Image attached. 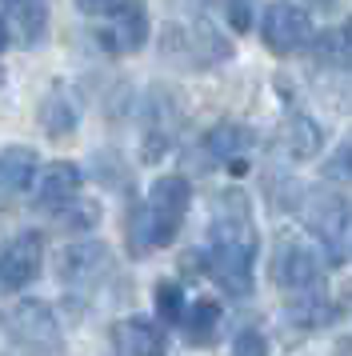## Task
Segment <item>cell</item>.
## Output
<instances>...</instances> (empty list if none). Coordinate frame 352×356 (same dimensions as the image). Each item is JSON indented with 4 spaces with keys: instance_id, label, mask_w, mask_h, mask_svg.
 Wrapping results in <instances>:
<instances>
[{
    "instance_id": "cell-1",
    "label": "cell",
    "mask_w": 352,
    "mask_h": 356,
    "mask_svg": "<svg viewBox=\"0 0 352 356\" xmlns=\"http://www.w3.org/2000/svg\"><path fill=\"white\" fill-rule=\"evenodd\" d=\"M253 260H256V228L248 220V200L240 193L216 200L212 232H208V276L228 296L244 300L253 292Z\"/></svg>"
},
{
    "instance_id": "cell-2",
    "label": "cell",
    "mask_w": 352,
    "mask_h": 356,
    "mask_svg": "<svg viewBox=\"0 0 352 356\" xmlns=\"http://www.w3.org/2000/svg\"><path fill=\"white\" fill-rule=\"evenodd\" d=\"M301 216L333 264H344L352 257V200L349 196L320 193L317 188V193H308L301 200Z\"/></svg>"
},
{
    "instance_id": "cell-3",
    "label": "cell",
    "mask_w": 352,
    "mask_h": 356,
    "mask_svg": "<svg viewBox=\"0 0 352 356\" xmlns=\"http://www.w3.org/2000/svg\"><path fill=\"white\" fill-rule=\"evenodd\" d=\"M272 280H276V289L292 292L296 300L320 296L324 292V264L301 236H280L276 252H272Z\"/></svg>"
},
{
    "instance_id": "cell-4",
    "label": "cell",
    "mask_w": 352,
    "mask_h": 356,
    "mask_svg": "<svg viewBox=\"0 0 352 356\" xmlns=\"http://www.w3.org/2000/svg\"><path fill=\"white\" fill-rule=\"evenodd\" d=\"M260 40H264V49L276 52V56H292V52H304L312 49V17L304 13L301 4H292V0H276L264 8V20H260Z\"/></svg>"
},
{
    "instance_id": "cell-5",
    "label": "cell",
    "mask_w": 352,
    "mask_h": 356,
    "mask_svg": "<svg viewBox=\"0 0 352 356\" xmlns=\"http://www.w3.org/2000/svg\"><path fill=\"white\" fill-rule=\"evenodd\" d=\"M189 204H192V184L184 177H160L157 184H152L144 209H148V225H152V244H157V248L176 241Z\"/></svg>"
},
{
    "instance_id": "cell-6",
    "label": "cell",
    "mask_w": 352,
    "mask_h": 356,
    "mask_svg": "<svg viewBox=\"0 0 352 356\" xmlns=\"http://www.w3.org/2000/svg\"><path fill=\"white\" fill-rule=\"evenodd\" d=\"M109 268H112V252L109 244L100 241L68 244L61 252V260H56V273H61V280L72 292H88L100 276H109Z\"/></svg>"
},
{
    "instance_id": "cell-7",
    "label": "cell",
    "mask_w": 352,
    "mask_h": 356,
    "mask_svg": "<svg viewBox=\"0 0 352 356\" xmlns=\"http://www.w3.org/2000/svg\"><path fill=\"white\" fill-rule=\"evenodd\" d=\"M40 260H45V241L40 232H20L4 252H0V289H29L40 276Z\"/></svg>"
},
{
    "instance_id": "cell-8",
    "label": "cell",
    "mask_w": 352,
    "mask_h": 356,
    "mask_svg": "<svg viewBox=\"0 0 352 356\" xmlns=\"http://www.w3.org/2000/svg\"><path fill=\"white\" fill-rule=\"evenodd\" d=\"M112 340H116L120 356H168L164 328L148 316H125L112 328Z\"/></svg>"
},
{
    "instance_id": "cell-9",
    "label": "cell",
    "mask_w": 352,
    "mask_h": 356,
    "mask_svg": "<svg viewBox=\"0 0 352 356\" xmlns=\"http://www.w3.org/2000/svg\"><path fill=\"white\" fill-rule=\"evenodd\" d=\"M112 29H104V44L112 52H141L144 40H148V8H144V0H125V8H116L112 13Z\"/></svg>"
},
{
    "instance_id": "cell-10",
    "label": "cell",
    "mask_w": 352,
    "mask_h": 356,
    "mask_svg": "<svg viewBox=\"0 0 352 356\" xmlns=\"http://www.w3.org/2000/svg\"><path fill=\"white\" fill-rule=\"evenodd\" d=\"M253 129H244V124H216V129H208L205 136V156L208 161H232V172H244V152L253 148Z\"/></svg>"
},
{
    "instance_id": "cell-11",
    "label": "cell",
    "mask_w": 352,
    "mask_h": 356,
    "mask_svg": "<svg viewBox=\"0 0 352 356\" xmlns=\"http://www.w3.org/2000/svg\"><path fill=\"white\" fill-rule=\"evenodd\" d=\"M8 321H13L16 340H24V344H45V348H56V344H61L56 321H52L48 305H40V300H29V305H20L13 316H8Z\"/></svg>"
},
{
    "instance_id": "cell-12",
    "label": "cell",
    "mask_w": 352,
    "mask_h": 356,
    "mask_svg": "<svg viewBox=\"0 0 352 356\" xmlns=\"http://www.w3.org/2000/svg\"><path fill=\"white\" fill-rule=\"evenodd\" d=\"M36 177V152L32 148H4L0 152V200H13Z\"/></svg>"
},
{
    "instance_id": "cell-13",
    "label": "cell",
    "mask_w": 352,
    "mask_h": 356,
    "mask_svg": "<svg viewBox=\"0 0 352 356\" xmlns=\"http://www.w3.org/2000/svg\"><path fill=\"white\" fill-rule=\"evenodd\" d=\"M4 8H8V17H13L20 40H24L29 49H36L48 33V13H52V4H48V0H4Z\"/></svg>"
},
{
    "instance_id": "cell-14",
    "label": "cell",
    "mask_w": 352,
    "mask_h": 356,
    "mask_svg": "<svg viewBox=\"0 0 352 356\" xmlns=\"http://www.w3.org/2000/svg\"><path fill=\"white\" fill-rule=\"evenodd\" d=\"M80 180H84V177H80L77 164L56 161L45 177H40V204H45V209H64L68 200H77Z\"/></svg>"
},
{
    "instance_id": "cell-15",
    "label": "cell",
    "mask_w": 352,
    "mask_h": 356,
    "mask_svg": "<svg viewBox=\"0 0 352 356\" xmlns=\"http://www.w3.org/2000/svg\"><path fill=\"white\" fill-rule=\"evenodd\" d=\"M312 60L324 68H352V17L340 29H324L312 40Z\"/></svg>"
},
{
    "instance_id": "cell-16",
    "label": "cell",
    "mask_w": 352,
    "mask_h": 356,
    "mask_svg": "<svg viewBox=\"0 0 352 356\" xmlns=\"http://www.w3.org/2000/svg\"><path fill=\"white\" fill-rule=\"evenodd\" d=\"M285 145L296 161H312L320 152V145H324V129L312 116L296 113V116H288V124H285Z\"/></svg>"
},
{
    "instance_id": "cell-17",
    "label": "cell",
    "mask_w": 352,
    "mask_h": 356,
    "mask_svg": "<svg viewBox=\"0 0 352 356\" xmlns=\"http://www.w3.org/2000/svg\"><path fill=\"white\" fill-rule=\"evenodd\" d=\"M216 328H221V305L208 300V296H200V300L184 312V332H189L192 344H208V340L216 337Z\"/></svg>"
},
{
    "instance_id": "cell-18",
    "label": "cell",
    "mask_w": 352,
    "mask_h": 356,
    "mask_svg": "<svg viewBox=\"0 0 352 356\" xmlns=\"http://www.w3.org/2000/svg\"><path fill=\"white\" fill-rule=\"evenodd\" d=\"M40 124H45L48 136H68V132L77 129V108L68 104V97L52 92L45 100V108H40Z\"/></svg>"
},
{
    "instance_id": "cell-19",
    "label": "cell",
    "mask_w": 352,
    "mask_h": 356,
    "mask_svg": "<svg viewBox=\"0 0 352 356\" xmlns=\"http://www.w3.org/2000/svg\"><path fill=\"white\" fill-rule=\"evenodd\" d=\"M288 316L301 324V328H324L336 312H333V305L324 300V292H320V296H301L296 305L288 308Z\"/></svg>"
},
{
    "instance_id": "cell-20",
    "label": "cell",
    "mask_w": 352,
    "mask_h": 356,
    "mask_svg": "<svg viewBox=\"0 0 352 356\" xmlns=\"http://www.w3.org/2000/svg\"><path fill=\"white\" fill-rule=\"evenodd\" d=\"M184 289L173 284V280H160L157 284V316L168 324H184Z\"/></svg>"
},
{
    "instance_id": "cell-21",
    "label": "cell",
    "mask_w": 352,
    "mask_h": 356,
    "mask_svg": "<svg viewBox=\"0 0 352 356\" xmlns=\"http://www.w3.org/2000/svg\"><path fill=\"white\" fill-rule=\"evenodd\" d=\"M56 212H61L64 228H93L96 220H100V204H96V200H68V204L56 209Z\"/></svg>"
},
{
    "instance_id": "cell-22",
    "label": "cell",
    "mask_w": 352,
    "mask_h": 356,
    "mask_svg": "<svg viewBox=\"0 0 352 356\" xmlns=\"http://www.w3.org/2000/svg\"><path fill=\"white\" fill-rule=\"evenodd\" d=\"M324 180H336V184H352V136L344 140V145L336 148L333 156L324 161Z\"/></svg>"
},
{
    "instance_id": "cell-23",
    "label": "cell",
    "mask_w": 352,
    "mask_h": 356,
    "mask_svg": "<svg viewBox=\"0 0 352 356\" xmlns=\"http://www.w3.org/2000/svg\"><path fill=\"white\" fill-rule=\"evenodd\" d=\"M232 356H269V340H264V332H256V328L237 332V340H232Z\"/></svg>"
},
{
    "instance_id": "cell-24",
    "label": "cell",
    "mask_w": 352,
    "mask_h": 356,
    "mask_svg": "<svg viewBox=\"0 0 352 356\" xmlns=\"http://www.w3.org/2000/svg\"><path fill=\"white\" fill-rule=\"evenodd\" d=\"M253 8H256V0H228V20H232L237 33L253 29Z\"/></svg>"
},
{
    "instance_id": "cell-25",
    "label": "cell",
    "mask_w": 352,
    "mask_h": 356,
    "mask_svg": "<svg viewBox=\"0 0 352 356\" xmlns=\"http://www.w3.org/2000/svg\"><path fill=\"white\" fill-rule=\"evenodd\" d=\"M77 8L88 17H109L116 8H125V0H77Z\"/></svg>"
},
{
    "instance_id": "cell-26",
    "label": "cell",
    "mask_w": 352,
    "mask_h": 356,
    "mask_svg": "<svg viewBox=\"0 0 352 356\" xmlns=\"http://www.w3.org/2000/svg\"><path fill=\"white\" fill-rule=\"evenodd\" d=\"M8 49V24H4V17H0V52Z\"/></svg>"
}]
</instances>
